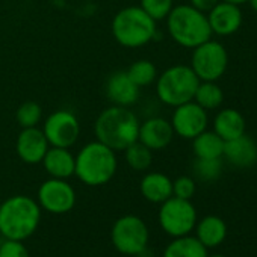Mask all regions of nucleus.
I'll list each match as a JSON object with an SVG mask.
<instances>
[{"label":"nucleus","mask_w":257,"mask_h":257,"mask_svg":"<svg viewBox=\"0 0 257 257\" xmlns=\"http://www.w3.org/2000/svg\"><path fill=\"white\" fill-rule=\"evenodd\" d=\"M140 119L134 110L122 106H113L103 109L95 122V140L107 146L113 152H124L128 146L138 141Z\"/></svg>","instance_id":"1"},{"label":"nucleus","mask_w":257,"mask_h":257,"mask_svg":"<svg viewBox=\"0 0 257 257\" xmlns=\"http://www.w3.org/2000/svg\"><path fill=\"white\" fill-rule=\"evenodd\" d=\"M41 221L38 201L26 195H14L0 204V233L7 239L26 240Z\"/></svg>","instance_id":"2"},{"label":"nucleus","mask_w":257,"mask_h":257,"mask_svg":"<svg viewBox=\"0 0 257 257\" xmlns=\"http://www.w3.org/2000/svg\"><path fill=\"white\" fill-rule=\"evenodd\" d=\"M156 23L141 7H125L113 16L110 31L119 46L138 49L158 40Z\"/></svg>","instance_id":"3"},{"label":"nucleus","mask_w":257,"mask_h":257,"mask_svg":"<svg viewBox=\"0 0 257 257\" xmlns=\"http://www.w3.org/2000/svg\"><path fill=\"white\" fill-rule=\"evenodd\" d=\"M115 153L97 140L88 143L76 155L74 176L86 186H103L109 183L118 168Z\"/></svg>","instance_id":"4"},{"label":"nucleus","mask_w":257,"mask_h":257,"mask_svg":"<svg viewBox=\"0 0 257 257\" xmlns=\"http://www.w3.org/2000/svg\"><path fill=\"white\" fill-rule=\"evenodd\" d=\"M165 20L171 40L185 49H195L213 35L207 16L189 4L174 7Z\"/></svg>","instance_id":"5"},{"label":"nucleus","mask_w":257,"mask_h":257,"mask_svg":"<svg viewBox=\"0 0 257 257\" xmlns=\"http://www.w3.org/2000/svg\"><path fill=\"white\" fill-rule=\"evenodd\" d=\"M158 98L171 107L180 106L194 100L200 79L189 65H173L158 74L156 79Z\"/></svg>","instance_id":"6"},{"label":"nucleus","mask_w":257,"mask_h":257,"mask_svg":"<svg viewBox=\"0 0 257 257\" xmlns=\"http://www.w3.org/2000/svg\"><path fill=\"white\" fill-rule=\"evenodd\" d=\"M149 227L137 215L118 218L110 230V240L115 249L125 255H140L149 245Z\"/></svg>","instance_id":"7"},{"label":"nucleus","mask_w":257,"mask_h":257,"mask_svg":"<svg viewBox=\"0 0 257 257\" xmlns=\"http://www.w3.org/2000/svg\"><path fill=\"white\" fill-rule=\"evenodd\" d=\"M189 67L200 82H216L227 71L228 53L219 41L210 38L192 49Z\"/></svg>","instance_id":"8"},{"label":"nucleus","mask_w":257,"mask_h":257,"mask_svg":"<svg viewBox=\"0 0 257 257\" xmlns=\"http://www.w3.org/2000/svg\"><path fill=\"white\" fill-rule=\"evenodd\" d=\"M159 224L162 230L173 237L186 236L195 228L197 210L191 200L170 197L161 203Z\"/></svg>","instance_id":"9"},{"label":"nucleus","mask_w":257,"mask_h":257,"mask_svg":"<svg viewBox=\"0 0 257 257\" xmlns=\"http://www.w3.org/2000/svg\"><path fill=\"white\" fill-rule=\"evenodd\" d=\"M43 132L50 147L70 149L80 137V122L74 112L68 109H58L44 119Z\"/></svg>","instance_id":"10"},{"label":"nucleus","mask_w":257,"mask_h":257,"mask_svg":"<svg viewBox=\"0 0 257 257\" xmlns=\"http://www.w3.org/2000/svg\"><path fill=\"white\" fill-rule=\"evenodd\" d=\"M38 204L55 215L68 213L76 204V191L67 180L50 177L38 189Z\"/></svg>","instance_id":"11"},{"label":"nucleus","mask_w":257,"mask_h":257,"mask_svg":"<svg viewBox=\"0 0 257 257\" xmlns=\"http://www.w3.org/2000/svg\"><path fill=\"white\" fill-rule=\"evenodd\" d=\"M170 122L173 125L174 135L183 140H194L207 128L209 115L207 110L191 100L174 107Z\"/></svg>","instance_id":"12"},{"label":"nucleus","mask_w":257,"mask_h":257,"mask_svg":"<svg viewBox=\"0 0 257 257\" xmlns=\"http://www.w3.org/2000/svg\"><path fill=\"white\" fill-rule=\"evenodd\" d=\"M104 94L113 106L131 107L140 100L141 88L128 77L127 71L118 70L107 77L104 83Z\"/></svg>","instance_id":"13"},{"label":"nucleus","mask_w":257,"mask_h":257,"mask_svg":"<svg viewBox=\"0 0 257 257\" xmlns=\"http://www.w3.org/2000/svg\"><path fill=\"white\" fill-rule=\"evenodd\" d=\"M50 144L40 127L22 128L16 141L17 156L28 165H37L43 162Z\"/></svg>","instance_id":"14"},{"label":"nucleus","mask_w":257,"mask_h":257,"mask_svg":"<svg viewBox=\"0 0 257 257\" xmlns=\"http://www.w3.org/2000/svg\"><path fill=\"white\" fill-rule=\"evenodd\" d=\"M174 140V131L171 122L164 116H150L140 122L138 141L152 152L167 149Z\"/></svg>","instance_id":"15"},{"label":"nucleus","mask_w":257,"mask_h":257,"mask_svg":"<svg viewBox=\"0 0 257 257\" xmlns=\"http://www.w3.org/2000/svg\"><path fill=\"white\" fill-rule=\"evenodd\" d=\"M206 16H207V22H209L212 34L218 37L233 35L242 26L240 7L228 4V2H222V0H219Z\"/></svg>","instance_id":"16"},{"label":"nucleus","mask_w":257,"mask_h":257,"mask_svg":"<svg viewBox=\"0 0 257 257\" xmlns=\"http://www.w3.org/2000/svg\"><path fill=\"white\" fill-rule=\"evenodd\" d=\"M222 158L233 167L249 168L257 164V144L252 138L243 134L234 140L224 143Z\"/></svg>","instance_id":"17"},{"label":"nucleus","mask_w":257,"mask_h":257,"mask_svg":"<svg viewBox=\"0 0 257 257\" xmlns=\"http://www.w3.org/2000/svg\"><path fill=\"white\" fill-rule=\"evenodd\" d=\"M41 164L50 177L67 180L71 176H74L76 156L70 152V149L49 147Z\"/></svg>","instance_id":"18"},{"label":"nucleus","mask_w":257,"mask_h":257,"mask_svg":"<svg viewBox=\"0 0 257 257\" xmlns=\"http://www.w3.org/2000/svg\"><path fill=\"white\" fill-rule=\"evenodd\" d=\"M245 128H246V124H245L243 115L233 107L221 109L213 118V132L224 143L243 135Z\"/></svg>","instance_id":"19"},{"label":"nucleus","mask_w":257,"mask_h":257,"mask_svg":"<svg viewBox=\"0 0 257 257\" xmlns=\"http://www.w3.org/2000/svg\"><path fill=\"white\" fill-rule=\"evenodd\" d=\"M141 195L155 204H161L173 197V180L164 173H147L140 183Z\"/></svg>","instance_id":"20"},{"label":"nucleus","mask_w":257,"mask_h":257,"mask_svg":"<svg viewBox=\"0 0 257 257\" xmlns=\"http://www.w3.org/2000/svg\"><path fill=\"white\" fill-rule=\"evenodd\" d=\"M195 237L206 246H219L227 237V224L216 215H207L195 224Z\"/></svg>","instance_id":"21"},{"label":"nucleus","mask_w":257,"mask_h":257,"mask_svg":"<svg viewBox=\"0 0 257 257\" xmlns=\"http://www.w3.org/2000/svg\"><path fill=\"white\" fill-rule=\"evenodd\" d=\"M192 152L197 159H219L224 153V141L213 131L206 128L192 140Z\"/></svg>","instance_id":"22"},{"label":"nucleus","mask_w":257,"mask_h":257,"mask_svg":"<svg viewBox=\"0 0 257 257\" xmlns=\"http://www.w3.org/2000/svg\"><path fill=\"white\" fill-rule=\"evenodd\" d=\"M207 248L195 236H180L171 240L165 251L164 257H207Z\"/></svg>","instance_id":"23"},{"label":"nucleus","mask_w":257,"mask_h":257,"mask_svg":"<svg viewBox=\"0 0 257 257\" xmlns=\"http://www.w3.org/2000/svg\"><path fill=\"white\" fill-rule=\"evenodd\" d=\"M194 101L204 110L218 109L224 101V91L216 82H200L194 95Z\"/></svg>","instance_id":"24"},{"label":"nucleus","mask_w":257,"mask_h":257,"mask_svg":"<svg viewBox=\"0 0 257 257\" xmlns=\"http://www.w3.org/2000/svg\"><path fill=\"white\" fill-rule=\"evenodd\" d=\"M124 158L127 165L135 171H147L153 164V152L140 141L124 150Z\"/></svg>","instance_id":"25"},{"label":"nucleus","mask_w":257,"mask_h":257,"mask_svg":"<svg viewBox=\"0 0 257 257\" xmlns=\"http://www.w3.org/2000/svg\"><path fill=\"white\" fill-rule=\"evenodd\" d=\"M127 74L140 88L150 86L158 79V68L156 65L149 59H140L135 61L127 70Z\"/></svg>","instance_id":"26"},{"label":"nucleus","mask_w":257,"mask_h":257,"mask_svg":"<svg viewBox=\"0 0 257 257\" xmlns=\"http://www.w3.org/2000/svg\"><path fill=\"white\" fill-rule=\"evenodd\" d=\"M222 158L219 159H197L194 162V174L201 182H215L222 174Z\"/></svg>","instance_id":"27"},{"label":"nucleus","mask_w":257,"mask_h":257,"mask_svg":"<svg viewBox=\"0 0 257 257\" xmlns=\"http://www.w3.org/2000/svg\"><path fill=\"white\" fill-rule=\"evenodd\" d=\"M16 119L22 128L38 127V124L43 119V107L37 101H25L19 106L16 112Z\"/></svg>","instance_id":"28"},{"label":"nucleus","mask_w":257,"mask_h":257,"mask_svg":"<svg viewBox=\"0 0 257 257\" xmlns=\"http://www.w3.org/2000/svg\"><path fill=\"white\" fill-rule=\"evenodd\" d=\"M140 7L155 22H162L174 8V0H140Z\"/></svg>","instance_id":"29"},{"label":"nucleus","mask_w":257,"mask_h":257,"mask_svg":"<svg viewBox=\"0 0 257 257\" xmlns=\"http://www.w3.org/2000/svg\"><path fill=\"white\" fill-rule=\"evenodd\" d=\"M197 185L195 180L189 176H180L176 180H173V197L191 200L195 195Z\"/></svg>","instance_id":"30"},{"label":"nucleus","mask_w":257,"mask_h":257,"mask_svg":"<svg viewBox=\"0 0 257 257\" xmlns=\"http://www.w3.org/2000/svg\"><path fill=\"white\" fill-rule=\"evenodd\" d=\"M0 257H29V251L23 240L7 239L0 245Z\"/></svg>","instance_id":"31"},{"label":"nucleus","mask_w":257,"mask_h":257,"mask_svg":"<svg viewBox=\"0 0 257 257\" xmlns=\"http://www.w3.org/2000/svg\"><path fill=\"white\" fill-rule=\"evenodd\" d=\"M218 2H219V0H189V5L194 7L195 10L207 14Z\"/></svg>","instance_id":"32"},{"label":"nucleus","mask_w":257,"mask_h":257,"mask_svg":"<svg viewBox=\"0 0 257 257\" xmlns=\"http://www.w3.org/2000/svg\"><path fill=\"white\" fill-rule=\"evenodd\" d=\"M222 2H228V4H233V5H237V7H240V5H245V4H248V0H222Z\"/></svg>","instance_id":"33"},{"label":"nucleus","mask_w":257,"mask_h":257,"mask_svg":"<svg viewBox=\"0 0 257 257\" xmlns=\"http://www.w3.org/2000/svg\"><path fill=\"white\" fill-rule=\"evenodd\" d=\"M248 4L251 5L252 11H254V13H257V0H248Z\"/></svg>","instance_id":"34"},{"label":"nucleus","mask_w":257,"mask_h":257,"mask_svg":"<svg viewBox=\"0 0 257 257\" xmlns=\"http://www.w3.org/2000/svg\"><path fill=\"white\" fill-rule=\"evenodd\" d=\"M207 257H227L224 254H213V255H207Z\"/></svg>","instance_id":"35"}]
</instances>
